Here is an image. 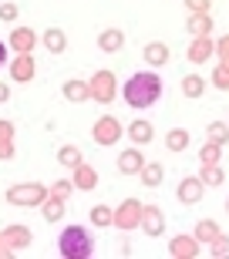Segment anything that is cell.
Returning <instances> with one entry per match:
<instances>
[{
    "instance_id": "cell-14",
    "label": "cell",
    "mask_w": 229,
    "mask_h": 259,
    "mask_svg": "<svg viewBox=\"0 0 229 259\" xmlns=\"http://www.w3.org/2000/svg\"><path fill=\"white\" fill-rule=\"evenodd\" d=\"M98 48L105 51V54H114V51H122L125 48V34L118 27H108L98 34Z\"/></svg>"
},
{
    "instance_id": "cell-32",
    "label": "cell",
    "mask_w": 229,
    "mask_h": 259,
    "mask_svg": "<svg viewBox=\"0 0 229 259\" xmlns=\"http://www.w3.org/2000/svg\"><path fill=\"white\" fill-rule=\"evenodd\" d=\"M206 135H209V142L226 145V121H212V125L206 128Z\"/></svg>"
},
{
    "instance_id": "cell-36",
    "label": "cell",
    "mask_w": 229,
    "mask_h": 259,
    "mask_svg": "<svg viewBox=\"0 0 229 259\" xmlns=\"http://www.w3.org/2000/svg\"><path fill=\"white\" fill-rule=\"evenodd\" d=\"M189 4V10H196V14H209V0H185Z\"/></svg>"
},
{
    "instance_id": "cell-18",
    "label": "cell",
    "mask_w": 229,
    "mask_h": 259,
    "mask_svg": "<svg viewBox=\"0 0 229 259\" xmlns=\"http://www.w3.org/2000/svg\"><path fill=\"white\" fill-rule=\"evenodd\" d=\"M219 239H222V229L212 219H202L196 226V242H219Z\"/></svg>"
},
{
    "instance_id": "cell-9",
    "label": "cell",
    "mask_w": 229,
    "mask_h": 259,
    "mask_svg": "<svg viewBox=\"0 0 229 259\" xmlns=\"http://www.w3.org/2000/svg\"><path fill=\"white\" fill-rule=\"evenodd\" d=\"M34 44H37V37H34V30H30V27H14V30H10V40H7L10 51H17V54H30Z\"/></svg>"
},
{
    "instance_id": "cell-24",
    "label": "cell",
    "mask_w": 229,
    "mask_h": 259,
    "mask_svg": "<svg viewBox=\"0 0 229 259\" xmlns=\"http://www.w3.org/2000/svg\"><path fill=\"white\" fill-rule=\"evenodd\" d=\"M199 179H202V185H209V189H219L222 185V165L216 162V165H202V172H199Z\"/></svg>"
},
{
    "instance_id": "cell-30",
    "label": "cell",
    "mask_w": 229,
    "mask_h": 259,
    "mask_svg": "<svg viewBox=\"0 0 229 259\" xmlns=\"http://www.w3.org/2000/svg\"><path fill=\"white\" fill-rule=\"evenodd\" d=\"M10 135H14V125H10V121H0V158H10V155H14Z\"/></svg>"
},
{
    "instance_id": "cell-28",
    "label": "cell",
    "mask_w": 229,
    "mask_h": 259,
    "mask_svg": "<svg viewBox=\"0 0 229 259\" xmlns=\"http://www.w3.org/2000/svg\"><path fill=\"white\" fill-rule=\"evenodd\" d=\"M199 162H202V165H216V162H222V145L206 142V145L199 148Z\"/></svg>"
},
{
    "instance_id": "cell-38",
    "label": "cell",
    "mask_w": 229,
    "mask_h": 259,
    "mask_svg": "<svg viewBox=\"0 0 229 259\" xmlns=\"http://www.w3.org/2000/svg\"><path fill=\"white\" fill-rule=\"evenodd\" d=\"M7 98H10V88H7V84H0V105H4Z\"/></svg>"
},
{
    "instance_id": "cell-8",
    "label": "cell",
    "mask_w": 229,
    "mask_h": 259,
    "mask_svg": "<svg viewBox=\"0 0 229 259\" xmlns=\"http://www.w3.org/2000/svg\"><path fill=\"white\" fill-rule=\"evenodd\" d=\"M138 226H142L148 236H162L165 232V212L159 209V205H142V219H138Z\"/></svg>"
},
{
    "instance_id": "cell-2",
    "label": "cell",
    "mask_w": 229,
    "mask_h": 259,
    "mask_svg": "<svg viewBox=\"0 0 229 259\" xmlns=\"http://www.w3.org/2000/svg\"><path fill=\"white\" fill-rule=\"evenodd\" d=\"M57 249L64 259H88L95 256V239H91V232L85 226H67L61 232V239H57Z\"/></svg>"
},
{
    "instance_id": "cell-37",
    "label": "cell",
    "mask_w": 229,
    "mask_h": 259,
    "mask_svg": "<svg viewBox=\"0 0 229 259\" xmlns=\"http://www.w3.org/2000/svg\"><path fill=\"white\" fill-rule=\"evenodd\" d=\"M7 64V44H4V40H0V67Z\"/></svg>"
},
{
    "instance_id": "cell-4",
    "label": "cell",
    "mask_w": 229,
    "mask_h": 259,
    "mask_svg": "<svg viewBox=\"0 0 229 259\" xmlns=\"http://www.w3.org/2000/svg\"><path fill=\"white\" fill-rule=\"evenodd\" d=\"M48 199V185L41 182H27V185H14L7 189V202L10 205H41Z\"/></svg>"
},
{
    "instance_id": "cell-23",
    "label": "cell",
    "mask_w": 229,
    "mask_h": 259,
    "mask_svg": "<svg viewBox=\"0 0 229 259\" xmlns=\"http://www.w3.org/2000/svg\"><path fill=\"white\" fill-rule=\"evenodd\" d=\"M202 91H206V77H199V74L182 77V95L185 98H202Z\"/></svg>"
},
{
    "instance_id": "cell-16",
    "label": "cell",
    "mask_w": 229,
    "mask_h": 259,
    "mask_svg": "<svg viewBox=\"0 0 229 259\" xmlns=\"http://www.w3.org/2000/svg\"><path fill=\"white\" fill-rule=\"evenodd\" d=\"M138 179H142L145 189H155V185H159V182L165 179V168H162L159 162H145L142 168H138Z\"/></svg>"
},
{
    "instance_id": "cell-27",
    "label": "cell",
    "mask_w": 229,
    "mask_h": 259,
    "mask_svg": "<svg viewBox=\"0 0 229 259\" xmlns=\"http://www.w3.org/2000/svg\"><path fill=\"white\" fill-rule=\"evenodd\" d=\"M74 189H81V192H91V189H95V172L85 168V162L74 168Z\"/></svg>"
},
{
    "instance_id": "cell-6",
    "label": "cell",
    "mask_w": 229,
    "mask_h": 259,
    "mask_svg": "<svg viewBox=\"0 0 229 259\" xmlns=\"http://www.w3.org/2000/svg\"><path fill=\"white\" fill-rule=\"evenodd\" d=\"M91 138H95V145H101V148L118 145V138H122V125H118V118H111V115L98 118L95 128H91Z\"/></svg>"
},
{
    "instance_id": "cell-35",
    "label": "cell",
    "mask_w": 229,
    "mask_h": 259,
    "mask_svg": "<svg viewBox=\"0 0 229 259\" xmlns=\"http://www.w3.org/2000/svg\"><path fill=\"white\" fill-rule=\"evenodd\" d=\"M212 84L219 88V91H226V84H229V81H226V64L216 67V74H212Z\"/></svg>"
},
{
    "instance_id": "cell-13",
    "label": "cell",
    "mask_w": 229,
    "mask_h": 259,
    "mask_svg": "<svg viewBox=\"0 0 229 259\" xmlns=\"http://www.w3.org/2000/svg\"><path fill=\"white\" fill-rule=\"evenodd\" d=\"M142 58L148 61L152 67H165V64H169V48H165L162 40H148V44L142 48Z\"/></svg>"
},
{
    "instance_id": "cell-25",
    "label": "cell",
    "mask_w": 229,
    "mask_h": 259,
    "mask_svg": "<svg viewBox=\"0 0 229 259\" xmlns=\"http://www.w3.org/2000/svg\"><path fill=\"white\" fill-rule=\"evenodd\" d=\"M41 212H44V219H48V222H57L61 215H64V199H54V195H48V199L41 202Z\"/></svg>"
},
{
    "instance_id": "cell-11",
    "label": "cell",
    "mask_w": 229,
    "mask_h": 259,
    "mask_svg": "<svg viewBox=\"0 0 229 259\" xmlns=\"http://www.w3.org/2000/svg\"><path fill=\"white\" fill-rule=\"evenodd\" d=\"M114 165H118V172H122V175H138V168L145 165V158H142L138 148H125V152H118Z\"/></svg>"
},
{
    "instance_id": "cell-15",
    "label": "cell",
    "mask_w": 229,
    "mask_h": 259,
    "mask_svg": "<svg viewBox=\"0 0 229 259\" xmlns=\"http://www.w3.org/2000/svg\"><path fill=\"white\" fill-rule=\"evenodd\" d=\"M169 252H172V256H185V259L199 256L196 236H175V239H172V246H169Z\"/></svg>"
},
{
    "instance_id": "cell-3",
    "label": "cell",
    "mask_w": 229,
    "mask_h": 259,
    "mask_svg": "<svg viewBox=\"0 0 229 259\" xmlns=\"http://www.w3.org/2000/svg\"><path fill=\"white\" fill-rule=\"evenodd\" d=\"M114 91H118V84H114L111 71H95L91 81H88V98H95L98 105H111Z\"/></svg>"
},
{
    "instance_id": "cell-1",
    "label": "cell",
    "mask_w": 229,
    "mask_h": 259,
    "mask_svg": "<svg viewBox=\"0 0 229 259\" xmlns=\"http://www.w3.org/2000/svg\"><path fill=\"white\" fill-rule=\"evenodd\" d=\"M122 98H125V105L135 108V111L152 108L162 98V77H159V71H138V74H132L122 84Z\"/></svg>"
},
{
    "instance_id": "cell-12",
    "label": "cell",
    "mask_w": 229,
    "mask_h": 259,
    "mask_svg": "<svg viewBox=\"0 0 229 259\" xmlns=\"http://www.w3.org/2000/svg\"><path fill=\"white\" fill-rule=\"evenodd\" d=\"M41 44L48 48V54H64L67 51V34L61 27H48L41 34Z\"/></svg>"
},
{
    "instance_id": "cell-21",
    "label": "cell",
    "mask_w": 229,
    "mask_h": 259,
    "mask_svg": "<svg viewBox=\"0 0 229 259\" xmlns=\"http://www.w3.org/2000/svg\"><path fill=\"white\" fill-rule=\"evenodd\" d=\"M189 132H185V128H172L169 135H165V148H169V152H185V148H189Z\"/></svg>"
},
{
    "instance_id": "cell-7",
    "label": "cell",
    "mask_w": 229,
    "mask_h": 259,
    "mask_svg": "<svg viewBox=\"0 0 229 259\" xmlns=\"http://www.w3.org/2000/svg\"><path fill=\"white\" fill-rule=\"evenodd\" d=\"M175 195H179L182 205H196V202L206 195V185H202L199 175H185V179L179 182V192H175Z\"/></svg>"
},
{
    "instance_id": "cell-5",
    "label": "cell",
    "mask_w": 229,
    "mask_h": 259,
    "mask_svg": "<svg viewBox=\"0 0 229 259\" xmlns=\"http://www.w3.org/2000/svg\"><path fill=\"white\" fill-rule=\"evenodd\" d=\"M138 219H142V202L138 199H125L122 205L111 212V226H118L122 232L138 229Z\"/></svg>"
},
{
    "instance_id": "cell-26",
    "label": "cell",
    "mask_w": 229,
    "mask_h": 259,
    "mask_svg": "<svg viewBox=\"0 0 229 259\" xmlns=\"http://www.w3.org/2000/svg\"><path fill=\"white\" fill-rule=\"evenodd\" d=\"M61 95H64L67 101H85V98H88V84H85V81H74V77H71V81H64Z\"/></svg>"
},
{
    "instance_id": "cell-10",
    "label": "cell",
    "mask_w": 229,
    "mask_h": 259,
    "mask_svg": "<svg viewBox=\"0 0 229 259\" xmlns=\"http://www.w3.org/2000/svg\"><path fill=\"white\" fill-rule=\"evenodd\" d=\"M10 77L20 81V84H30L34 81V58L30 54H17V58L10 61Z\"/></svg>"
},
{
    "instance_id": "cell-34",
    "label": "cell",
    "mask_w": 229,
    "mask_h": 259,
    "mask_svg": "<svg viewBox=\"0 0 229 259\" xmlns=\"http://www.w3.org/2000/svg\"><path fill=\"white\" fill-rule=\"evenodd\" d=\"M0 20H17V4H0Z\"/></svg>"
},
{
    "instance_id": "cell-33",
    "label": "cell",
    "mask_w": 229,
    "mask_h": 259,
    "mask_svg": "<svg viewBox=\"0 0 229 259\" xmlns=\"http://www.w3.org/2000/svg\"><path fill=\"white\" fill-rule=\"evenodd\" d=\"M71 189H74V185L61 179V182H54V189H48V195H54V199H67V192H71Z\"/></svg>"
},
{
    "instance_id": "cell-29",
    "label": "cell",
    "mask_w": 229,
    "mask_h": 259,
    "mask_svg": "<svg viewBox=\"0 0 229 259\" xmlns=\"http://www.w3.org/2000/svg\"><path fill=\"white\" fill-rule=\"evenodd\" d=\"M189 30L196 34V37H209V30H212V17H209V14H196V17L189 20Z\"/></svg>"
},
{
    "instance_id": "cell-19",
    "label": "cell",
    "mask_w": 229,
    "mask_h": 259,
    "mask_svg": "<svg viewBox=\"0 0 229 259\" xmlns=\"http://www.w3.org/2000/svg\"><path fill=\"white\" fill-rule=\"evenodd\" d=\"M128 138H132L135 145H148L155 138V128L148 125V121H132V125H128Z\"/></svg>"
},
{
    "instance_id": "cell-31",
    "label": "cell",
    "mask_w": 229,
    "mask_h": 259,
    "mask_svg": "<svg viewBox=\"0 0 229 259\" xmlns=\"http://www.w3.org/2000/svg\"><path fill=\"white\" fill-rule=\"evenodd\" d=\"M91 222H95V226H101V229H105V226H111V209H108V205H95V209H91Z\"/></svg>"
},
{
    "instance_id": "cell-17",
    "label": "cell",
    "mask_w": 229,
    "mask_h": 259,
    "mask_svg": "<svg viewBox=\"0 0 229 259\" xmlns=\"http://www.w3.org/2000/svg\"><path fill=\"white\" fill-rule=\"evenodd\" d=\"M4 242H10V249H27L30 246V229L27 226H10L4 232Z\"/></svg>"
},
{
    "instance_id": "cell-22",
    "label": "cell",
    "mask_w": 229,
    "mask_h": 259,
    "mask_svg": "<svg viewBox=\"0 0 229 259\" xmlns=\"http://www.w3.org/2000/svg\"><path fill=\"white\" fill-rule=\"evenodd\" d=\"M57 162L64 165V168H78L81 165V148L78 145H61L57 148Z\"/></svg>"
},
{
    "instance_id": "cell-20",
    "label": "cell",
    "mask_w": 229,
    "mask_h": 259,
    "mask_svg": "<svg viewBox=\"0 0 229 259\" xmlns=\"http://www.w3.org/2000/svg\"><path fill=\"white\" fill-rule=\"evenodd\" d=\"M209 54H212V40L209 37H196V44L189 48V61L192 64H206Z\"/></svg>"
}]
</instances>
